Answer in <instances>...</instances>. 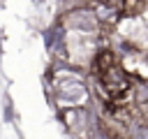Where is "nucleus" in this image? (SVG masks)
Listing matches in <instances>:
<instances>
[{
    "label": "nucleus",
    "instance_id": "nucleus-1",
    "mask_svg": "<svg viewBox=\"0 0 148 139\" xmlns=\"http://www.w3.org/2000/svg\"><path fill=\"white\" fill-rule=\"evenodd\" d=\"M141 9H143V0H125L123 2V14H127V16H136Z\"/></svg>",
    "mask_w": 148,
    "mask_h": 139
}]
</instances>
